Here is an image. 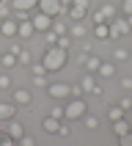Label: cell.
Segmentation results:
<instances>
[{
	"mask_svg": "<svg viewBox=\"0 0 132 146\" xmlns=\"http://www.w3.org/2000/svg\"><path fill=\"white\" fill-rule=\"evenodd\" d=\"M72 3H74V0H61V6H63V8H69Z\"/></svg>",
	"mask_w": 132,
	"mask_h": 146,
	"instance_id": "obj_40",
	"label": "cell"
},
{
	"mask_svg": "<svg viewBox=\"0 0 132 146\" xmlns=\"http://www.w3.org/2000/svg\"><path fill=\"white\" fill-rule=\"evenodd\" d=\"M94 36H96L99 41H107V39H110V28H107V22L94 25Z\"/></svg>",
	"mask_w": 132,
	"mask_h": 146,
	"instance_id": "obj_19",
	"label": "cell"
},
{
	"mask_svg": "<svg viewBox=\"0 0 132 146\" xmlns=\"http://www.w3.org/2000/svg\"><path fill=\"white\" fill-rule=\"evenodd\" d=\"M16 116V102H0V121H8V119H14Z\"/></svg>",
	"mask_w": 132,
	"mask_h": 146,
	"instance_id": "obj_11",
	"label": "cell"
},
{
	"mask_svg": "<svg viewBox=\"0 0 132 146\" xmlns=\"http://www.w3.org/2000/svg\"><path fill=\"white\" fill-rule=\"evenodd\" d=\"M113 58L118 61V64H124V61H129V52H127V50H116V52H113Z\"/></svg>",
	"mask_w": 132,
	"mask_h": 146,
	"instance_id": "obj_30",
	"label": "cell"
},
{
	"mask_svg": "<svg viewBox=\"0 0 132 146\" xmlns=\"http://www.w3.org/2000/svg\"><path fill=\"white\" fill-rule=\"evenodd\" d=\"M99 64H102V58L91 55V52H85V58H82V66H85V72H96Z\"/></svg>",
	"mask_w": 132,
	"mask_h": 146,
	"instance_id": "obj_14",
	"label": "cell"
},
{
	"mask_svg": "<svg viewBox=\"0 0 132 146\" xmlns=\"http://www.w3.org/2000/svg\"><path fill=\"white\" fill-rule=\"evenodd\" d=\"M30 50H25V47H19V52H16V64H19V66H28V64H30Z\"/></svg>",
	"mask_w": 132,
	"mask_h": 146,
	"instance_id": "obj_23",
	"label": "cell"
},
{
	"mask_svg": "<svg viewBox=\"0 0 132 146\" xmlns=\"http://www.w3.org/2000/svg\"><path fill=\"white\" fill-rule=\"evenodd\" d=\"M61 121H63V119H55V116H47V119L41 121V127H44V132H52V135H55V132H58V127H61Z\"/></svg>",
	"mask_w": 132,
	"mask_h": 146,
	"instance_id": "obj_16",
	"label": "cell"
},
{
	"mask_svg": "<svg viewBox=\"0 0 132 146\" xmlns=\"http://www.w3.org/2000/svg\"><path fill=\"white\" fill-rule=\"evenodd\" d=\"M0 3H6V0H0Z\"/></svg>",
	"mask_w": 132,
	"mask_h": 146,
	"instance_id": "obj_44",
	"label": "cell"
},
{
	"mask_svg": "<svg viewBox=\"0 0 132 146\" xmlns=\"http://www.w3.org/2000/svg\"><path fill=\"white\" fill-rule=\"evenodd\" d=\"M127 17V22H129V31H132V14H124Z\"/></svg>",
	"mask_w": 132,
	"mask_h": 146,
	"instance_id": "obj_41",
	"label": "cell"
},
{
	"mask_svg": "<svg viewBox=\"0 0 132 146\" xmlns=\"http://www.w3.org/2000/svg\"><path fill=\"white\" fill-rule=\"evenodd\" d=\"M47 94L55 99V102H61V99L72 97V86H69V83H47Z\"/></svg>",
	"mask_w": 132,
	"mask_h": 146,
	"instance_id": "obj_4",
	"label": "cell"
},
{
	"mask_svg": "<svg viewBox=\"0 0 132 146\" xmlns=\"http://www.w3.org/2000/svg\"><path fill=\"white\" fill-rule=\"evenodd\" d=\"M121 14H132V0H124L121 3Z\"/></svg>",
	"mask_w": 132,
	"mask_h": 146,
	"instance_id": "obj_36",
	"label": "cell"
},
{
	"mask_svg": "<svg viewBox=\"0 0 132 146\" xmlns=\"http://www.w3.org/2000/svg\"><path fill=\"white\" fill-rule=\"evenodd\" d=\"M30 72H33V74H47V69H44L41 61H36V64H30Z\"/></svg>",
	"mask_w": 132,
	"mask_h": 146,
	"instance_id": "obj_31",
	"label": "cell"
},
{
	"mask_svg": "<svg viewBox=\"0 0 132 146\" xmlns=\"http://www.w3.org/2000/svg\"><path fill=\"white\" fill-rule=\"evenodd\" d=\"M52 31H55L58 36H63V33H69V31H66V22L61 19V17H52Z\"/></svg>",
	"mask_w": 132,
	"mask_h": 146,
	"instance_id": "obj_24",
	"label": "cell"
},
{
	"mask_svg": "<svg viewBox=\"0 0 132 146\" xmlns=\"http://www.w3.org/2000/svg\"><path fill=\"white\" fill-rule=\"evenodd\" d=\"M118 105H121L124 110H129V108H132V99H129V97H124V99H118Z\"/></svg>",
	"mask_w": 132,
	"mask_h": 146,
	"instance_id": "obj_37",
	"label": "cell"
},
{
	"mask_svg": "<svg viewBox=\"0 0 132 146\" xmlns=\"http://www.w3.org/2000/svg\"><path fill=\"white\" fill-rule=\"evenodd\" d=\"M96 74H99V77H113V74H116V64H113V61H102L99 69H96Z\"/></svg>",
	"mask_w": 132,
	"mask_h": 146,
	"instance_id": "obj_17",
	"label": "cell"
},
{
	"mask_svg": "<svg viewBox=\"0 0 132 146\" xmlns=\"http://www.w3.org/2000/svg\"><path fill=\"white\" fill-rule=\"evenodd\" d=\"M30 86H33V88H47V77H44V74H33Z\"/></svg>",
	"mask_w": 132,
	"mask_h": 146,
	"instance_id": "obj_26",
	"label": "cell"
},
{
	"mask_svg": "<svg viewBox=\"0 0 132 146\" xmlns=\"http://www.w3.org/2000/svg\"><path fill=\"white\" fill-rule=\"evenodd\" d=\"M107 28H110V39H121V36H129V22H127V17L124 14H116L110 22H107Z\"/></svg>",
	"mask_w": 132,
	"mask_h": 146,
	"instance_id": "obj_3",
	"label": "cell"
},
{
	"mask_svg": "<svg viewBox=\"0 0 132 146\" xmlns=\"http://www.w3.org/2000/svg\"><path fill=\"white\" fill-rule=\"evenodd\" d=\"M0 141H3V132H0Z\"/></svg>",
	"mask_w": 132,
	"mask_h": 146,
	"instance_id": "obj_43",
	"label": "cell"
},
{
	"mask_svg": "<svg viewBox=\"0 0 132 146\" xmlns=\"http://www.w3.org/2000/svg\"><path fill=\"white\" fill-rule=\"evenodd\" d=\"M69 50L63 47H58V44H52V47L44 50V58H41V64H44V69L47 72H61L66 66V61H69V55H66Z\"/></svg>",
	"mask_w": 132,
	"mask_h": 146,
	"instance_id": "obj_1",
	"label": "cell"
},
{
	"mask_svg": "<svg viewBox=\"0 0 132 146\" xmlns=\"http://www.w3.org/2000/svg\"><path fill=\"white\" fill-rule=\"evenodd\" d=\"M82 127H85V130H96V127H99L96 116H88V113H85V116H82Z\"/></svg>",
	"mask_w": 132,
	"mask_h": 146,
	"instance_id": "obj_27",
	"label": "cell"
},
{
	"mask_svg": "<svg viewBox=\"0 0 132 146\" xmlns=\"http://www.w3.org/2000/svg\"><path fill=\"white\" fill-rule=\"evenodd\" d=\"M50 116H55V119H63V105H55L50 110Z\"/></svg>",
	"mask_w": 132,
	"mask_h": 146,
	"instance_id": "obj_34",
	"label": "cell"
},
{
	"mask_svg": "<svg viewBox=\"0 0 132 146\" xmlns=\"http://www.w3.org/2000/svg\"><path fill=\"white\" fill-rule=\"evenodd\" d=\"M0 64L6 66V69H11V66H16V55L14 52H3V55H0Z\"/></svg>",
	"mask_w": 132,
	"mask_h": 146,
	"instance_id": "obj_25",
	"label": "cell"
},
{
	"mask_svg": "<svg viewBox=\"0 0 132 146\" xmlns=\"http://www.w3.org/2000/svg\"><path fill=\"white\" fill-rule=\"evenodd\" d=\"M39 0H11V11H36Z\"/></svg>",
	"mask_w": 132,
	"mask_h": 146,
	"instance_id": "obj_13",
	"label": "cell"
},
{
	"mask_svg": "<svg viewBox=\"0 0 132 146\" xmlns=\"http://www.w3.org/2000/svg\"><path fill=\"white\" fill-rule=\"evenodd\" d=\"M85 113H88V102L82 97H74L72 102L63 105V121H77V119H82Z\"/></svg>",
	"mask_w": 132,
	"mask_h": 146,
	"instance_id": "obj_2",
	"label": "cell"
},
{
	"mask_svg": "<svg viewBox=\"0 0 132 146\" xmlns=\"http://www.w3.org/2000/svg\"><path fill=\"white\" fill-rule=\"evenodd\" d=\"M94 86H96V77H94V72H88V74H82V80H80V91H94Z\"/></svg>",
	"mask_w": 132,
	"mask_h": 146,
	"instance_id": "obj_20",
	"label": "cell"
},
{
	"mask_svg": "<svg viewBox=\"0 0 132 146\" xmlns=\"http://www.w3.org/2000/svg\"><path fill=\"white\" fill-rule=\"evenodd\" d=\"M129 110H132V108H129Z\"/></svg>",
	"mask_w": 132,
	"mask_h": 146,
	"instance_id": "obj_45",
	"label": "cell"
},
{
	"mask_svg": "<svg viewBox=\"0 0 132 146\" xmlns=\"http://www.w3.org/2000/svg\"><path fill=\"white\" fill-rule=\"evenodd\" d=\"M16 143H19V146H33L36 141H33L30 135H22V138H16Z\"/></svg>",
	"mask_w": 132,
	"mask_h": 146,
	"instance_id": "obj_33",
	"label": "cell"
},
{
	"mask_svg": "<svg viewBox=\"0 0 132 146\" xmlns=\"http://www.w3.org/2000/svg\"><path fill=\"white\" fill-rule=\"evenodd\" d=\"M30 22H33V28H36V33H44V31L52 28V17L44 14V11H30Z\"/></svg>",
	"mask_w": 132,
	"mask_h": 146,
	"instance_id": "obj_6",
	"label": "cell"
},
{
	"mask_svg": "<svg viewBox=\"0 0 132 146\" xmlns=\"http://www.w3.org/2000/svg\"><path fill=\"white\" fill-rule=\"evenodd\" d=\"M74 6H82V8H91V0H74Z\"/></svg>",
	"mask_w": 132,
	"mask_h": 146,
	"instance_id": "obj_39",
	"label": "cell"
},
{
	"mask_svg": "<svg viewBox=\"0 0 132 146\" xmlns=\"http://www.w3.org/2000/svg\"><path fill=\"white\" fill-rule=\"evenodd\" d=\"M0 88H11V77L8 74H0Z\"/></svg>",
	"mask_w": 132,
	"mask_h": 146,
	"instance_id": "obj_35",
	"label": "cell"
},
{
	"mask_svg": "<svg viewBox=\"0 0 132 146\" xmlns=\"http://www.w3.org/2000/svg\"><path fill=\"white\" fill-rule=\"evenodd\" d=\"M3 19H6V17H0V22H3Z\"/></svg>",
	"mask_w": 132,
	"mask_h": 146,
	"instance_id": "obj_42",
	"label": "cell"
},
{
	"mask_svg": "<svg viewBox=\"0 0 132 146\" xmlns=\"http://www.w3.org/2000/svg\"><path fill=\"white\" fill-rule=\"evenodd\" d=\"M55 44H58V47H63V50H69V47H72V36H69V33H63V36H58Z\"/></svg>",
	"mask_w": 132,
	"mask_h": 146,
	"instance_id": "obj_28",
	"label": "cell"
},
{
	"mask_svg": "<svg viewBox=\"0 0 132 146\" xmlns=\"http://www.w3.org/2000/svg\"><path fill=\"white\" fill-rule=\"evenodd\" d=\"M116 14H118V11H116L113 6H102L96 14H91V22H94V25H99V22H110Z\"/></svg>",
	"mask_w": 132,
	"mask_h": 146,
	"instance_id": "obj_7",
	"label": "cell"
},
{
	"mask_svg": "<svg viewBox=\"0 0 132 146\" xmlns=\"http://www.w3.org/2000/svg\"><path fill=\"white\" fill-rule=\"evenodd\" d=\"M124 113H127V110H124L121 105H110V108H107V119H110V121H118V119H124Z\"/></svg>",
	"mask_w": 132,
	"mask_h": 146,
	"instance_id": "obj_21",
	"label": "cell"
},
{
	"mask_svg": "<svg viewBox=\"0 0 132 146\" xmlns=\"http://www.w3.org/2000/svg\"><path fill=\"white\" fill-rule=\"evenodd\" d=\"M121 88H124V91L132 88V77H121Z\"/></svg>",
	"mask_w": 132,
	"mask_h": 146,
	"instance_id": "obj_38",
	"label": "cell"
},
{
	"mask_svg": "<svg viewBox=\"0 0 132 146\" xmlns=\"http://www.w3.org/2000/svg\"><path fill=\"white\" fill-rule=\"evenodd\" d=\"M16 19L14 17H6V19H3V22H0V33H3V36H8V39H14L16 36Z\"/></svg>",
	"mask_w": 132,
	"mask_h": 146,
	"instance_id": "obj_9",
	"label": "cell"
},
{
	"mask_svg": "<svg viewBox=\"0 0 132 146\" xmlns=\"http://www.w3.org/2000/svg\"><path fill=\"white\" fill-rule=\"evenodd\" d=\"M132 130V124L127 121V119H118V121H113V132L116 135H124V132H129Z\"/></svg>",
	"mask_w": 132,
	"mask_h": 146,
	"instance_id": "obj_22",
	"label": "cell"
},
{
	"mask_svg": "<svg viewBox=\"0 0 132 146\" xmlns=\"http://www.w3.org/2000/svg\"><path fill=\"white\" fill-rule=\"evenodd\" d=\"M16 36H22V39H30V36H36V28H33L30 17H28V19H19V25H16Z\"/></svg>",
	"mask_w": 132,
	"mask_h": 146,
	"instance_id": "obj_8",
	"label": "cell"
},
{
	"mask_svg": "<svg viewBox=\"0 0 132 146\" xmlns=\"http://www.w3.org/2000/svg\"><path fill=\"white\" fill-rule=\"evenodd\" d=\"M44 41H47V47H52V44L58 41V33L52 31V28H50V31H44Z\"/></svg>",
	"mask_w": 132,
	"mask_h": 146,
	"instance_id": "obj_29",
	"label": "cell"
},
{
	"mask_svg": "<svg viewBox=\"0 0 132 146\" xmlns=\"http://www.w3.org/2000/svg\"><path fill=\"white\" fill-rule=\"evenodd\" d=\"M66 17H69V19H72V22H82V19H85V17H88V8H82V6H69V11H66Z\"/></svg>",
	"mask_w": 132,
	"mask_h": 146,
	"instance_id": "obj_12",
	"label": "cell"
},
{
	"mask_svg": "<svg viewBox=\"0 0 132 146\" xmlns=\"http://www.w3.org/2000/svg\"><path fill=\"white\" fill-rule=\"evenodd\" d=\"M11 99H14L16 105H30V102H33V94H30V88H14Z\"/></svg>",
	"mask_w": 132,
	"mask_h": 146,
	"instance_id": "obj_10",
	"label": "cell"
},
{
	"mask_svg": "<svg viewBox=\"0 0 132 146\" xmlns=\"http://www.w3.org/2000/svg\"><path fill=\"white\" fill-rule=\"evenodd\" d=\"M118 143H121V146H132V130L124 132V135H118Z\"/></svg>",
	"mask_w": 132,
	"mask_h": 146,
	"instance_id": "obj_32",
	"label": "cell"
},
{
	"mask_svg": "<svg viewBox=\"0 0 132 146\" xmlns=\"http://www.w3.org/2000/svg\"><path fill=\"white\" fill-rule=\"evenodd\" d=\"M6 127H8V135H11V138H22V135H25V127H22V124H19V121H14V119H8V124H6Z\"/></svg>",
	"mask_w": 132,
	"mask_h": 146,
	"instance_id": "obj_15",
	"label": "cell"
},
{
	"mask_svg": "<svg viewBox=\"0 0 132 146\" xmlns=\"http://www.w3.org/2000/svg\"><path fill=\"white\" fill-rule=\"evenodd\" d=\"M69 36H74V39H85V36H88L85 19H82V22H74V25H72V31H69Z\"/></svg>",
	"mask_w": 132,
	"mask_h": 146,
	"instance_id": "obj_18",
	"label": "cell"
},
{
	"mask_svg": "<svg viewBox=\"0 0 132 146\" xmlns=\"http://www.w3.org/2000/svg\"><path fill=\"white\" fill-rule=\"evenodd\" d=\"M36 8L44 11V14H50V17H66V11H69V8L61 6V0H39Z\"/></svg>",
	"mask_w": 132,
	"mask_h": 146,
	"instance_id": "obj_5",
	"label": "cell"
}]
</instances>
